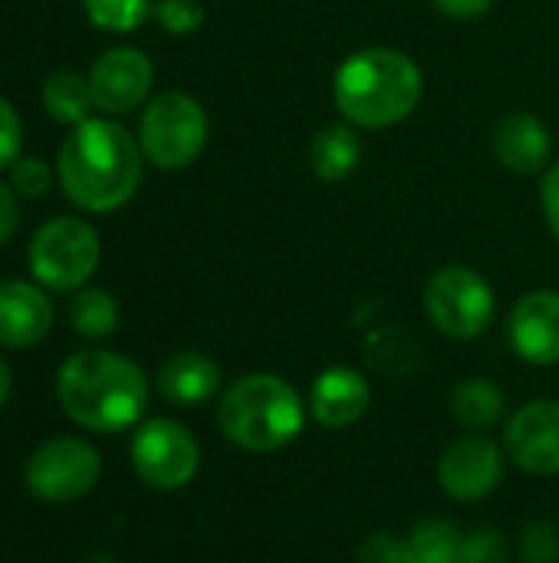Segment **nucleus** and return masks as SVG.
I'll return each instance as SVG.
<instances>
[{
    "label": "nucleus",
    "instance_id": "cd10ccee",
    "mask_svg": "<svg viewBox=\"0 0 559 563\" xmlns=\"http://www.w3.org/2000/svg\"><path fill=\"white\" fill-rule=\"evenodd\" d=\"M49 168L40 158H20L10 168V185L16 188V195L23 198H43L49 191Z\"/></svg>",
    "mask_w": 559,
    "mask_h": 563
},
{
    "label": "nucleus",
    "instance_id": "6ab92c4d",
    "mask_svg": "<svg viewBox=\"0 0 559 563\" xmlns=\"http://www.w3.org/2000/svg\"><path fill=\"white\" fill-rule=\"evenodd\" d=\"M451 416L471 429V432H484V429H494L501 419H504V393L494 379L488 376H471V379H461L455 389H451Z\"/></svg>",
    "mask_w": 559,
    "mask_h": 563
},
{
    "label": "nucleus",
    "instance_id": "4468645a",
    "mask_svg": "<svg viewBox=\"0 0 559 563\" xmlns=\"http://www.w3.org/2000/svg\"><path fill=\"white\" fill-rule=\"evenodd\" d=\"M49 327H53V303L36 284L26 280L0 284V346L30 350L49 333Z\"/></svg>",
    "mask_w": 559,
    "mask_h": 563
},
{
    "label": "nucleus",
    "instance_id": "20e7f679",
    "mask_svg": "<svg viewBox=\"0 0 559 563\" xmlns=\"http://www.w3.org/2000/svg\"><path fill=\"white\" fill-rule=\"evenodd\" d=\"M306 409L297 389L273 373H250L227 386L217 402V426L227 442L247 452H273L293 442Z\"/></svg>",
    "mask_w": 559,
    "mask_h": 563
},
{
    "label": "nucleus",
    "instance_id": "4be33fe9",
    "mask_svg": "<svg viewBox=\"0 0 559 563\" xmlns=\"http://www.w3.org/2000/svg\"><path fill=\"white\" fill-rule=\"evenodd\" d=\"M69 323L86 340H105L119 330V303L99 287H79L69 303Z\"/></svg>",
    "mask_w": 559,
    "mask_h": 563
},
{
    "label": "nucleus",
    "instance_id": "7c9ffc66",
    "mask_svg": "<svg viewBox=\"0 0 559 563\" xmlns=\"http://www.w3.org/2000/svg\"><path fill=\"white\" fill-rule=\"evenodd\" d=\"M540 201H544V218L559 241V162H554L540 181Z\"/></svg>",
    "mask_w": 559,
    "mask_h": 563
},
{
    "label": "nucleus",
    "instance_id": "2eb2a0df",
    "mask_svg": "<svg viewBox=\"0 0 559 563\" xmlns=\"http://www.w3.org/2000/svg\"><path fill=\"white\" fill-rule=\"evenodd\" d=\"M372 402L369 379L353 366H329L316 376L310 393V412L326 429H346L366 416Z\"/></svg>",
    "mask_w": 559,
    "mask_h": 563
},
{
    "label": "nucleus",
    "instance_id": "6e6552de",
    "mask_svg": "<svg viewBox=\"0 0 559 563\" xmlns=\"http://www.w3.org/2000/svg\"><path fill=\"white\" fill-rule=\"evenodd\" d=\"M102 459L86 439H49L26 462V488L33 498L66 505L89 495L99 482Z\"/></svg>",
    "mask_w": 559,
    "mask_h": 563
},
{
    "label": "nucleus",
    "instance_id": "dca6fc26",
    "mask_svg": "<svg viewBox=\"0 0 559 563\" xmlns=\"http://www.w3.org/2000/svg\"><path fill=\"white\" fill-rule=\"evenodd\" d=\"M550 129L530 112H511L494 129V155L514 175H537L550 165Z\"/></svg>",
    "mask_w": 559,
    "mask_h": 563
},
{
    "label": "nucleus",
    "instance_id": "9b49d317",
    "mask_svg": "<svg viewBox=\"0 0 559 563\" xmlns=\"http://www.w3.org/2000/svg\"><path fill=\"white\" fill-rule=\"evenodd\" d=\"M152 82L155 66L135 46H112L89 69L96 109H102L105 115H125L135 106H142L148 99Z\"/></svg>",
    "mask_w": 559,
    "mask_h": 563
},
{
    "label": "nucleus",
    "instance_id": "393cba45",
    "mask_svg": "<svg viewBox=\"0 0 559 563\" xmlns=\"http://www.w3.org/2000/svg\"><path fill=\"white\" fill-rule=\"evenodd\" d=\"M155 16H158V23L168 33L188 36V33L201 30V23H204V3L201 0H158L155 3Z\"/></svg>",
    "mask_w": 559,
    "mask_h": 563
},
{
    "label": "nucleus",
    "instance_id": "9d476101",
    "mask_svg": "<svg viewBox=\"0 0 559 563\" xmlns=\"http://www.w3.org/2000/svg\"><path fill=\"white\" fill-rule=\"evenodd\" d=\"M504 478V452L488 435H461L438 462V482L445 495L458 501H481L497 492Z\"/></svg>",
    "mask_w": 559,
    "mask_h": 563
},
{
    "label": "nucleus",
    "instance_id": "ddd939ff",
    "mask_svg": "<svg viewBox=\"0 0 559 563\" xmlns=\"http://www.w3.org/2000/svg\"><path fill=\"white\" fill-rule=\"evenodd\" d=\"M511 346L521 360L534 366L559 363V294L534 290L521 297L507 317Z\"/></svg>",
    "mask_w": 559,
    "mask_h": 563
},
{
    "label": "nucleus",
    "instance_id": "c85d7f7f",
    "mask_svg": "<svg viewBox=\"0 0 559 563\" xmlns=\"http://www.w3.org/2000/svg\"><path fill=\"white\" fill-rule=\"evenodd\" d=\"M20 145H23V125L16 109L0 96V172L13 168L20 158Z\"/></svg>",
    "mask_w": 559,
    "mask_h": 563
},
{
    "label": "nucleus",
    "instance_id": "39448f33",
    "mask_svg": "<svg viewBox=\"0 0 559 563\" xmlns=\"http://www.w3.org/2000/svg\"><path fill=\"white\" fill-rule=\"evenodd\" d=\"M138 145L155 168L178 172L188 168L208 145V112L204 106L178 89L158 92L138 122Z\"/></svg>",
    "mask_w": 559,
    "mask_h": 563
},
{
    "label": "nucleus",
    "instance_id": "5701e85b",
    "mask_svg": "<svg viewBox=\"0 0 559 563\" xmlns=\"http://www.w3.org/2000/svg\"><path fill=\"white\" fill-rule=\"evenodd\" d=\"M82 7L92 26L109 33H132L155 13L152 0H82Z\"/></svg>",
    "mask_w": 559,
    "mask_h": 563
},
{
    "label": "nucleus",
    "instance_id": "bb28decb",
    "mask_svg": "<svg viewBox=\"0 0 559 563\" xmlns=\"http://www.w3.org/2000/svg\"><path fill=\"white\" fill-rule=\"evenodd\" d=\"M458 563H507V541L494 528H478L461 538V561Z\"/></svg>",
    "mask_w": 559,
    "mask_h": 563
},
{
    "label": "nucleus",
    "instance_id": "b1692460",
    "mask_svg": "<svg viewBox=\"0 0 559 563\" xmlns=\"http://www.w3.org/2000/svg\"><path fill=\"white\" fill-rule=\"evenodd\" d=\"M366 353H369V363H376V366L385 369V373H402V369H405L402 356H409V360L418 356L415 340H412L405 330H395V327L372 333L369 343H366Z\"/></svg>",
    "mask_w": 559,
    "mask_h": 563
},
{
    "label": "nucleus",
    "instance_id": "473e14b6",
    "mask_svg": "<svg viewBox=\"0 0 559 563\" xmlns=\"http://www.w3.org/2000/svg\"><path fill=\"white\" fill-rule=\"evenodd\" d=\"M438 13L451 16V20H474L484 16L497 0H432Z\"/></svg>",
    "mask_w": 559,
    "mask_h": 563
},
{
    "label": "nucleus",
    "instance_id": "412c9836",
    "mask_svg": "<svg viewBox=\"0 0 559 563\" xmlns=\"http://www.w3.org/2000/svg\"><path fill=\"white\" fill-rule=\"evenodd\" d=\"M461 531L451 521L428 518L412 528L405 538V563H458L461 561Z\"/></svg>",
    "mask_w": 559,
    "mask_h": 563
},
{
    "label": "nucleus",
    "instance_id": "0eeeda50",
    "mask_svg": "<svg viewBox=\"0 0 559 563\" xmlns=\"http://www.w3.org/2000/svg\"><path fill=\"white\" fill-rule=\"evenodd\" d=\"M425 310L435 330H441L451 340H474L488 333V327L497 317V300L491 284L461 264H448L438 274H432L425 287Z\"/></svg>",
    "mask_w": 559,
    "mask_h": 563
},
{
    "label": "nucleus",
    "instance_id": "423d86ee",
    "mask_svg": "<svg viewBox=\"0 0 559 563\" xmlns=\"http://www.w3.org/2000/svg\"><path fill=\"white\" fill-rule=\"evenodd\" d=\"M99 234L89 221L76 214H63L46 221L30 241V274L40 287L69 294L86 287V280L99 267Z\"/></svg>",
    "mask_w": 559,
    "mask_h": 563
},
{
    "label": "nucleus",
    "instance_id": "f257e3e1",
    "mask_svg": "<svg viewBox=\"0 0 559 563\" xmlns=\"http://www.w3.org/2000/svg\"><path fill=\"white\" fill-rule=\"evenodd\" d=\"M145 152L138 139L112 119H86L72 125L56 155L63 195L92 214L122 208L142 181Z\"/></svg>",
    "mask_w": 559,
    "mask_h": 563
},
{
    "label": "nucleus",
    "instance_id": "72a5a7b5",
    "mask_svg": "<svg viewBox=\"0 0 559 563\" xmlns=\"http://www.w3.org/2000/svg\"><path fill=\"white\" fill-rule=\"evenodd\" d=\"M10 389H13V376H10L7 360L0 356V409H3V406H7V399H10Z\"/></svg>",
    "mask_w": 559,
    "mask_h": 563
},
{
    "label": "nucleus",
    "instance_id": "f8f14e48",
    "mask_svg": "<svg viewBox=\"0 0 559 563\" xmlns=\"http://www.w3.org/2000/svg\"><path fill=\"white\" fill-rule=\"evenodd\" d=\"M507 459L530 475H559V402L537 399L507 419Z\"/></svg>",
    "mask_w": 559,
    "mask_h": 563
},
{
    "label": "nucleus",
    "instance_id": "1a4fd4ad",
    "mask_svg": "<svg viewBox=\"0 0 559 563\" xmlns=\"http://www.w3.org/2000/svg\"><path fill=\"white\" fill-rule=\"evenodd\" d=\"M132 465L148 488L178 492L198 475L201 449L181 422L148 419L132 439Z\"/></svg>",
    "mask_w": 559,
    "mask_h": 563
},
{
    "label": "nucleus",
    "instance_id": "aec40b11",
    "mask_svg": "<svg viewBox=\"0 0 559 563\" xmlns=\"http://www.w3.org/2000/svg\"><path fill=\"white\" fill-rule=\"evenodd\" d=\"M92 106H96V99H92L89 76H79L72 69H56L43 82V109L49 112V119H56L63 125L86 122Z\"/></svg>",
    "mask_w": 559,
    "mask_h": 563
},
{
    "label": "nucleus",
    "instance_id": "a211bd4d",
    "mask_svg": "<svg viewBox=\"0 0 559 563\" xmlns=\"http://www.w3.org/2000/svg\"><path fill=\"white\" fill-rule=\"evenodd\" d=\"M362 162V139L349 122H329L310 139V168L316 178L336 185L346 181Z\"/></svg>",
    "mask_w": 559,
    "mask_h": 563
},
{
    "label": "nucleus",
    "instance_id": "2f4dec72",
    "mask_svg": "<svg viewBox=\"0 0 559 563\" xmlns=\"http://www.w3.org/2000/svg\"><path fill=\"white\" fill-rule=\"evenodd\" d=\"M20 228V201H16V188L0 181V244H7L13 238V231Z\"/></svg>",
    "mask_w": 559,
    "mask_h": 563
},
{
    "label": "nucleus",
    "instance_id": "f3484780",
    "mask_svg": "<svg viewBox=\"0 0 559 563\" xmlns=\"http://www.w3.org/2000/svg\"><path fill=\"white\" fill-rule=\"evenodd\" d=\"M221 389V366L198 350L175 353L158 369V393L171 406H201Z\"/></svg>",
    "mask_w": 559,
    "mask_h": 563
},
{
    "label": "nucleus",
    "instance_id": "f03ea898",
    "mask_svg": "<svg viewBox=\"0 0 559 563\" xmlns=\"http://www.w3.org/2000/svg\"><path fill=\"white\" fill-rule=\"evenodd\" d=\"M56 399L63 412L89 432L132 429L148 409V379L122 353L82 350L56 373Z\"/></svg>",
    "mask_w": 559,
    "mask_h": 563
},
{
    "label": "nucleus",
    "instance_id": "c756f323",
    "mask_svg": "<svg viewBox=\"0 0 559 563\" xmlns=\"http://www.w3.org/2000/svg\"><path fill=\"white\" fill-rule=\"evenodd\" d=\"M356 563H405V541L389 531H376L359 544Z\"/></svg>",
    "mask_w": 559,
    "mask_h": 563
},
{
    "label": "nucleus",
    "instance_id": "a878e982",
    "mask_svg": "<svg viewBox=\"0 0 559 563\" xmlns=\"http://www.w3.org/2000/svg\"><path fill=\"white\" fill-rule=\"evenodd\" d=\"M521 563H559V531L547 521H534L521 534Z\"/></svg>",
    "mask_w": 559,
    "mask_h": 563
},
{
    "label": "nucleus",
    "instance_id": "7ed1b4c3",
    "mask_svg": "<svg viewBox=\"0 0 559 563\" xmlns=\"http://www.w3.org/2000/svg\"><path fill=\"white\" fill-rule=\"evenodd\" d=\"M425 92L418 63L392 46H369L339 63L333 99L343 122L356 129H389L409 119Z\"/></svg>",
    "mask_w": 559,
    "mask_h": 563
}]
</instances>
